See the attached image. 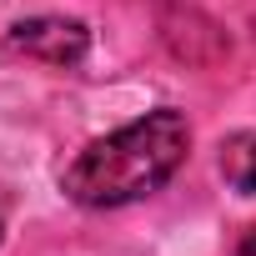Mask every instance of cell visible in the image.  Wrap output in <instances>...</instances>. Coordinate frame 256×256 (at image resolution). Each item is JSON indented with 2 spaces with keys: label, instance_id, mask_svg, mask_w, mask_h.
Masks as SVG:
<instances>
[{
  "label": "cell",
  "instance_id": "cell-1",
  "mask_svg": "<svg viewBox=\"0 0 256 256\" xmlns=\"http://www.w3.org/2000/svg\"><path fill=\"white\" fill-rule=\"evenodd\" d=\"M191 151V120L176 106H156L110 136L86 141L60 171V191L86 211H116L156 196Z\"/></svg>",
  "mask_w": 256,
  "mask_h": 256
},
{
  "label": "cell",
  "instance_id": "cell-2",
  "mask_svg": "<svg viewBox=\"0 0 256 256\" xmlns=\"http://www.w3.org/2000/svg\"><path fill=\"white\" fill-rule=\"evenodd\" d=\"M6 46L26 60H40V66H56V70H76L86 56H90V30L76 20V16H30V20H16Z\"/></svg>",
  "mask_w": 256,
  "mask_h": 256
},
{
  "label": "cell",
  "instance_id": "cell-3",
  "mask_svg": "<svg viewBox=\"0 0 256 256\" xmlns=\"http://www.w3.org/2000/svg\"><path fill=\"white\" fill-rule=\"evenodd\" d=\"M221 181L236 191V196H256V131H231L221 141Z\"/></svg>",
  "mask_w": 256,
  "mask_h": 256
},
{
  "label": "cell",
  "instance_id": "cell-4",
  "mask_svg": "<svg viewBox=\"0 0 256 256\" xmlns=\"http://www.w3.org/2000/svg\"><path fill=\"white\" fill-rule=\"evenodd\" d=\"M226 256H256V226H246L236 241H231V251Z\"/></svg>",
  "mask_w": 256,
  "mask_h": 256
},
{
  "label": "cell",
  "instance_id": "cell-5",
  "mask_svg": "<svg viewBox=\"0 0 256 256\" xmlns=\"http://www.w3.org/2000/svg\"><path fill=\"white\" fill-rule=\"evenodd\" d=\"M0 231H6V226H0Z\"/></svg>",
  "mask_w": 256,
  "mask_h": 256
}]
</instances>
